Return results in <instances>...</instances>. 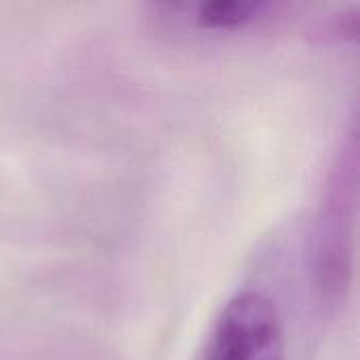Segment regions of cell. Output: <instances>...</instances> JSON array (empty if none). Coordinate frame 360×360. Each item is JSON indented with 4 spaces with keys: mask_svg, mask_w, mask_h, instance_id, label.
I'll return each instance as SVG.
<instances>
[{
    "mask_svg": "<svg viewBox=\"0 0 360 360\" xmlns=\"http://www.w3.org/2000/svg\"><path fill=\"white\" fill-rule=\"evenodd\" d=\"M356 169V129L352 127L331 167L316 221V289L321 291V297L329 304L340 302L350 283L359 184Z\"/></svg>",
    "mask_w": 360,
    "mask_h": 360,
    "instance_id": "1",
    "label": "cell"
},
{
    "mask_svg": "<svg viewBox=\"0 0 360 360\" xmlns=\"http://www.w3.org/2000/svg\"><path fill=\"white\" fill-rule=\"evenodd\" d=\"M202 360H285L278 308L262 291L236 293L215 319Z\"/></svg>",
    "mask_w": 360,
    "mask_h": 360,
    "instance_id": "2",
    "label": "cell"
},
{
    "mask_svg": "<svg viewBox=\"0 0 360 360\" xmlns=\"http://www.w3.org/2000/svg\"><path fill=\"white\" fill-rule=\"evenodd\" d=\"M270 4L251 0H215L200 2L194 6V23L205 30H226L234 32L247 27L249 23L262 19Z\"/></svg>",
    "mask_w": 360,
    "mask_h": 360,
    "instance_id": "3",
    "label": "cell"
},
{
    "mask_svg": "<svg viewBox=\"0 0 360 360\" xmlns=\"http://www.w3.org/2000/svg\"><path fill=\"white\" fill-rule=\"evenodd\" d=\"M356 23L359 17L356 13H340L335 17H327L321 21L316 34L325 36V38H354L356 34Z\"/></svg>",
    "mask_w": 360,
    "mask_h": 360,
    "instance_id": "4",
    "label": "cell"
}]
</instances>
